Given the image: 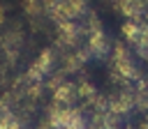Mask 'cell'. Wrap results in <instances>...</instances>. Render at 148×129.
Returning a JSON list of instances; mask_svg holds the SVG:
<instances>
[{
  "mask_svg": "<svg viewBox=\"0 0 148 129\" xmlns=\"http://www.w3.org/2000/svg\"><path fill=\"white\" fill-rule=\"evenodd\" d=\"M111 60H113V69L120 76V81L127 83H139L143 78L141 64H139V55L127 46V44H113L111 46Z\"/></svg>",
  "mask_w": 148,
  "mask_h": 129,
  "instance_id": "obj_1",
  "label": "cell"
},
{
  "mask_svg": "<svg viewBox=\"0 0 148 129\" xmlns=\"http://www.w3.org/2000/svg\"><path fill=\"white\" fill-rule=\"evenodd\" d=\"M86 46L90 51L92 58H106L111 53V39L106 35V30L102 28V23L90 14L88 23H86Z\"/></svg>",
  "mask_w": 148,
  "mask_h": 129,
  "instance_id": "obj_2",
  "label": "cell"
},
{
  "mask_svg": "<svg viewBox=\"0 0 148 129\" xmlns=\"http://www.w3.org/2000/svg\"><path fill=\"white\" fill-rule=\"evenodd\" d=\"M49 124L53 127H69V129H79V127H86L88 124V117L83 115V108L79 106H56L51 104V111H49Z\"/></svg>",
  "mask_w": 148,
  "mask_h": 129,
  "instance_id": "obj_3",
  "label": "cell"
},
{
  "mask_svg": "<svg viewBox=\"0 0 148 129\" xmlns=\"http://www.w3.org/2000/svg\"><path fill=\"white\" fill-rule=\"evenodd\" d=\"M58 44L65 48H76L83 44L86 37V23L83 21H58L56 23Z\"/></svg>",
  "mask_w": 148,
  "mask_h": 129,
  "instance_id": "obj_4",
  "label": "cell"
},
{
  "mask_svg": "<svg viewBox=\"0 0 148 129\" xmlns=\"http://www.w3.org/2000/svg\"><path fill=\"white\" fill-rule=\"evenodd\" d=\"M58 62H60V58L56 55V51H42V55H39L37 62L28 69L25 76H28L32 83H46V81L56 74Z\"/></svg>",
  "mask_w": 148,
  "mask_h": 129,
  "instance_id": "obj_5",
  "label": "cell"
},
{
  "mask_svg": "<svg viewBox=\"0 0 148 129\" xmlns=\"http://www.w3.org/2000/svg\"><path fill=\"white\" fill-rule=\"evenodd\" d=\"M51 104H56V106H76L79 104V85L72 83V81H60L58 85H53Z\"/></svg>",
  "mask_w": 148,
  "mask_h": 129,
  "instance_id": "obj_6",
  "label": "cell"
},
{
  "mask_svg": "<svg viewBox=\"0 0 148 129\" xmlns=\"http://www.w3.org/2000/svg\"><path fill=\"white\" fill-rule=\"evenodd\" d=\"M118 12L125 18H143L148 16V0H118Z\"/></svg>",
  "mask_w": 148,
  "mask_h": 129,
  "instance_id": "obj_7",
  "label": "cell"
},
{
  "mask_svg": "<svg viewBox=\"0 0 148 129\" xmlns=\"http://www.w3.org/2000/svg\"><path fill=\"white\" fill-rule=\"evenodd\" d=\"M23 9L30 18H44V0H23Z\"/></svg>",
  "mask_w": 148,
  "mask_h": 129,
  "instance_id": "obj_8",
  "label": "cell"
}]
</instances>
